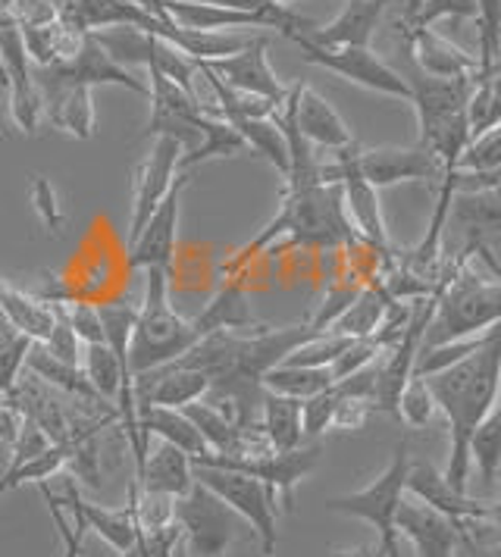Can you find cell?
Returning <instances> with one entry per match:
<instances>
[{
  "label": "cell",
  "instance_id": "1",
  "mask_svg": "<svg viewBox=\"0 0 501 557\" xmlns=\"http://www.w3.org/2000/svg\"><path fill=\"white\" fill-rule=\"evenodd\" d=\"M436 410L445 413L449 420V467L445 482L454 492H467L471 480V455L467 442L471 432L479 426V420L499 405V380H501V342L499 330L492 332L474 355L451 363L445 370L424 376Z\"/></svg>",
  "mask_w": 501,
  "mask_h": 557
},
{
  "label": "cell",
  "instance_id": "2",
  "mask_svg": "<svg viewBox=\"0 0 501 557\" xmlns=\"http://www.w3.org/2000/svg\"><path fill=\"white\" fill-rule=\"evenodd\" d=\"M279 238H285L289 248H314V251H332L354 245L361 235L354 232L349 210L342 201L339 182H320L307 188H285L276 216L260 228V235L248 242L242 251L225 263V276L239 273L250 257L273 248Z\"/></svg>",
  "mask_w": 501,
  "mask_h": 557
},
{
  "label": "cell",
  "instance_id": "3",
  "mask_svg": "<svg viewBox=\"0 0 501 557\" xmlns=\"http://www.w3.org/2000/svg\"><path fill=\"white\" fill-rule=\"evenodd\" d=\"M404 51V48H401ZM401 78L411 88V103L417 110L420 123V148L429 151L445 170L454 166V160L471 141L467 128V98L474 88V76L464 78H436L420 73L404 51V70Z\"/></svg>",
  "mask_w": 501,
  "mask_h": 557
},
{
  "label": "cell",
  "instance_id": "4",
  "mask_svg": "<svg viewBox=\"0 0 501 557\" xmlns=\"http://www.w3.org/2000/svg\"><path fill=\"white\" fill-rule=\"evenodd\" d=\"M436 307L426 323L420 351L457 338L482 335L501 320V282L496 273H479V260H467L454 276L436 282Z\"/></svg>",
  "mask_w": 501,
  "mask_h": 557
},
{
  "label": "cell",
  "instance_id": "5",
  "mask_svg": "<svg viewBox=\"0 0 501 557\" xmlns=\"http://www.w3.org/2000/svg\"><path fill=\"white\" fill-rule=\"evenodd\" d=\"M198 335L188 320H182L170 305V278L167 270H145V301L138 305V317L129 338V370L132 376L148 373L154 367L173 363L185 355Z\"/></svg>",
  "mask_w": 501,
  "mask_h": 557
},
{
  "label": "cell",
  "instance_id": "6",
  "mask_svg": "<svg viewBox=\"0 0 501 557\" xmlns=\"http://www.w3.org/2000/svg\"><path fill=\"white\" fill-rule=\"evenodd\" d=\"M407 467H411V442L401 438L399 445H395V451H392V460L386 463V470L367 488L326 502V510H332V513L367 520L376 530V545H379V552L386 557H401L395 513H399L401 498H404Z\"/></svg>",
  "mask_w": 501,
  "mask_h": 557
},
{
  "label": "cell",
  "instance_id": "7",
  "mask_svg": "<svg viewBox=\"0 0 501 557\" xmlns=\"http://www.w3.org/2000/svg\"><path fill=\"white\" fill-rule=\"evenodd\" d=\"M173 520L188 557H225L242 535V517L200 482L173 498Z\"/></svg>",
  "mask_w": 501,
  "mask_h": 557
},
{
  "label": "cell",
  "instance_id": "8",
  "mask_svg": "<svg viewBox=\"0 0 501 557\" xmlns=\"http://www.w3.org/2000/svg\"><path fill=\"white\" fill-rule=\"evenodd\" d=\"M195 482H200L204 488H210L223 505H229L245 523H250V530L260 542V555L276 557V523H279V498L267 482L235 473V470H223V467H210V463H192Z\"/></svg>",
  "mask_w": 501,
  "mask_h": 557
},
{
  "label": "cell",
  "instance_id": "9",
  "mask_svg": "<svg viewBox=\"0 0 501 557\" xmlns=\"http://www.w3.org/2000/svg\"><path fill=\"white\" fill-rule=\"evenodd\" d=\"M95 41L107 51L113 63H120L123 70L132 66H145L148 73H160L163 78L175 82L182 91L195 95L192 78L198 76V63L182 51H175L170 41L150 35L145 28L135 26H107L91 32Z\"/></svg>",
  "mask_w": 501,
  "mask_h": 557
},
{
  "label": "cell",
  "instance_id": "10",
  "mask_svg": "<svg viewBox=\"0 0 501 557\" xmlns=\"http://www.w3.org/2000/svg\"><path fill=\"white\" fill-rule=\"evenodd\" d=\"M148 101H150V120L148 128L142 132V138H173L179 145V160L192 157L198 151L204 141V126L210 120V107L182 91L175 82L163 78L160 73H150L148 85Z\"/></svg>",
  "mask_w": 501,
  "mask_h": 557
},
{
  "label": "cell",
  "instance_id": "11",
  "mask_svg": "<svg viewBox=\"0 0 501 557\" xmlns=\"http://www.w3.org/2000/svg\"><path fill=\"white\" fill-rule=\"evenodd\" d=\"M289 38L301 48L304 63L329 70V73H335L345 82H354V85H361L367 91H379V95H389V98L411 101V88L401 78L399 70H392L370 48H317L304 35H289Z\"/></svg>",
  "mask_w": 501,
  "mask_h": 557
},
{
  "label": "cell",
  "instance_id": "12",
  "mask_svg": "<svg viewBox=\"0 0 501 557\" xmlns=\"http://www.w3.org/2000/svg\"><path fill=\"white\" fill-rule=\"evenodd\" d=\"M323 448L320 445H307V448H295V451H267L260 457H217V455H198L192 457V463H210V467H223V470H235L254 480L267 482L276 492L279 505L285 510H295V485L304 476L314 473V467L320 463Z\"/></svg>",
  "mask_w": 501,
  "mask_h": 557
},
{
  "label": "cell",
  "instance_id": "13",
  "mask_svg": "<svg viewBox=\"0 0 501 557\" xmlns=\"http://www.w3.org/2000/svg\"><path fill=\"white\" fill-rule=\"evenodd\" d=\"M335 163H320V178L323 182H339L342 185V201L349 210V220L354 232L376 248L379 253H389V228H386V216H382V203H379V191L370 182H364L361 173L351 166L349 148H342Z\"/></svg>",
  "mask_w": 501,
  "mask_h": 557
},
{
  "label": "cell",
  "instance_id": "14",
  "mask_svg": "<svg viewBox=\"0 0 501 557\" xmlns=\"http://www.w3.org/2000/svg\"><path fill=\"white\" fill-rule=\"evenodd\" d=\"M349 160L361 173V178L370 182L376 191L399 185V182H426V185L436 182L439 185V178L445 173V166L420 145L417 148H370V151H357V145H351Z\"/></svg>",
  "mask_w": 501,
  "mask_h": 557
},
{
  "label": "cell",
  "instance_id": "15",
  "mask_svg": "<svg viewBox=\"0 0 501 557\" xmlns=\"http://www.w3.org/2000/svg\"><path fill=\"white\" fill-rule=\"evenodd\" d=\"M0 76L7 78V88H10L7 110H10L13 126L23 128L25 135H35L41 126V98H38V88L32 78V60L25 53L16 23L0 28Z\"/></svg>",
  "mask_w": 501,
  "mask_h": 557
},
{
  "label": "cell",
  "instance_id": "16",
  "mask_svg": "<svg viewBox=\"0 0 501 557\" xmlns=\"http://www.w3.org/2000/svg\"><path fill=\"white\" fill-rule=\"evenodd\" d=\"M192 176L179 173L170 191L163 195V201L157 203V210L148 216L145 228L138 232V238L129 245V263L135 270H170L175 253V238H179V213H182V191L188 188Z\"/></svg>",
  "mask_w": 501,
  "mask_h": 557
},
{
  "label": "cell",
  "instance_id": "17",
  "mask_svg": "<svg viewBox=\"0 0 501 557\" xmlns=\"http://www.w3.org/2000/svg\"><path fill=\"white\" fill-rule=\"evenodd\" d=\"M41 485V495L50 498L53 505H60L70 517H73L75 523L82 527V530L88 532H98L100 539L110 545V548H117L120 555L129 552L135 542H138V520H135V502H132V492H129V505L120 507V510H110V507H100L91 505V502H85L82 498V492H78V485L73 480L66 482V492L63 495H50V488L45 482H38Z\"/></svg>",
  "mask_w": 501,
  "mask_h": 557
},
{
  "label": "cell",
  "instance_id": "18",
  "mask_svg": "<svg viewBox=\"0 0 501 557\" xmlns=\"http://www.w3.org/2000/svg\"><path fill=\"white\" fill-rule=\"evenodd\" d=\"M179 145L173 138H154V148L142 160V166L135 170L132 178V216H129V245L138 238V232L145 228L148 216L157 210V203L163 201V195L170 191V185L179 176Z\"/></svg>",
  "mask_w": 501,
  "mask_h": 557
},
{
  "label": "cell",
  "instance_id": "19",
  "mask_svg": "<svg viewBox=\"0 0 501 557\" xmlns=\"http://www.w3.org/2000/svg\"><path fill=\"white\" fill-rule=\"evenodd\" d=\"M32 78H35V88L41 98V120H48L53 128L66 132L70 138L88 141L95 135V126H98L91 88L57 82V78L45 76L38 66H32Z\"/></svg>",
  "mask_w": 501,
  "mask_h": 557
},
{
  "label": "cell",
  "instance_id": "20",
  "mask_svg": "<svg viewBox=\"0 0 501 557\" xmlns=\"http://www.w3.org/2000/svg\"><path fill=\"white\" fill-rule=\"evenodd\" d=\"M404 492L417 502H424L432 510L445 513L457 523H482V520H499V507L492 502H479V498H471L467 492H454L445 476L426 463V460H417L407 467V476H404Z\"/></svg>",
  "mask_w": 501,
  "mask_h": 557
},
{
  "label": "cell",
  "instance_id": "21",
  "mask_svg": "<svg viewBox=\"0 0 501 557\" xmlns=\"http://www.w3.org/2000/svg\"><path fill=\"white\" fill-rule=\"evenodd\" d=\"M45 76L57 78V82H66V85H85V88H95V85H120L129 88L135 95H145L148 98V82L135 76L132 70H123L120 63H113L107 51L95 41L91 32H82V41L75 53L66 63H57V66H38Z\"/></svg>",
  "mask_w": 501,
  "mask_h": 557
},
{
  "label": "cell",
  "instance_id": "22",
  "mask_svg": "<svg viewBox=\"0 0 501 557\" xmlns=\"http://www.w3.org/2000/svg\"><path fill=\"white\" fill-rule=\"evenodd\" d=\"M267 51H270V38L267 35H254L248 48H242L239 53H229L223 60L200 63V66H207L210 73H217L235 91H248V95H260L267 101L282 103L285 95H289V88L270 70Z\"/></svg>",
  "mask_w": 501,
  "mask_h": 557
},
{
  "label": "cell",
  "instance_id": "23",
  "mask_svg": "<svg viewBox=\"0 0 501 557\" xmlns=\"http://www.w3.org/2000/svg\"><path fill=\"white\" fill-rule=\"evenodd\" d=\"M395 530L411 539L417 557H457L464 523L432 510L417 498H401L395 513Z\"/></svg>",
  "mask_w": 501,
  "mask_h": 557
},
{
  "label": "cell",
  "instance_id": "24",
  "mask_svg": "<svg viewBox=\"0 0 501 557\" xmlns=\"http://www.w3.org/2000/svg\"><path fill=\"white\" fill-rule=\"evenodd\" d=\"M401 48L407 51L411 57V63L426 73V76H436V78H464V76H474L476 70V57L474 53H467L464 48H457L451 38L445 35H439V32H432V26L426 28H411V26H401Z\"/></svg>",
  "mask_w": 501,
  "mask_h": 557
},
{
  "label": "cell",
  "instance_id": "25",
  "mask_svg": "<svg viewBox=\"0 0 501 557\" xmlns=\"http://www.w3.org/2000/svg\"><path fill=\"white\" fill-rule=\"evenodd\" d=\"M210 382L200 370L182 367V363H163L154 367L148 373H138L132 380L135 405H160V407H185L192 401H200L207 395Z\"/></svg>",
  "mask_w": 501,
  "mask_h": 557
},
{
  "label": "cell",
  "instance_id": "26",
  "mask_svg": "<svg viewBox=\"0 0 501 557\" xmlns=\"http://www.w3.org/2000/svg\"><path fill=\"white\" fill-rule=\"evenodd\" d=\"M295 123H298V132L304 135V141L310 148L342 151V148L354 145V135H351L349 123L310 85H295Z\"/></svg>",
  "mask_w": 501,
  "mask_h": 557
},
{
  "label": "cell",
  "instance_id": "27",
  "mask_svg": "<svg viewBox=\"0 0 501 557\" xmlns=\"http://www.w3.org/2000/svg\"><path fill=\"white\" fill-rule=\"evenodd\" d=\"M389 0H349L345 10L317 32L304 35L317 48H370Z\"/></svg>",
  "mask_w": 501,
  "mask_h": 557
},
{
  "label": "cell",
  "instance_id": "28",
  "mask_svg": "<svg viewBox=\"0 0 501 557\" xmlns=\"http://www.w3.org/2000/svg\"><path fill=\"white\" fill-rule=\"evenodd\" d=\"M188 323L198 338L210 335V332H254L260 326L250 313L248 288L239 278H223L220 288L213 292V298Z\"/></svg>",
  "mask_w": 501,
  "mask_h": 557
},
{
  "label": "cell",
  "instance_id": "29",
  "mask_svg": "<svg viewBox=\"0 0 501 557\" xmlns=\"http://www.w3.org/2000/svg\"><path fill=\"white\" fill-rule=\"evenodd\" d=\"M135 482L142 492H157L167 498H179L192 488L195 473H192V457L179 451L170 442H160L148 448V457L142 463V470L135 473Z\"/></svg>",
  "mask_w": 501,
  "mask_h": 557
},
{
  "label": "cell",
  "instance_id": "30",
  "mask_svg": "<svg viewBox=\"0 0 501 557\" xmlns=\"http://www.w3.org/2000/svg\"><path fill=\"white\" fill-rule=\"evenodd\" d=\"M135 417H138V430H142V435L148 442L150 435H154L160 442L175 445L179 451H185L188 457L210 455L207 445H204V438H200V432L195 430V423L182 410L160 405H135Z\"/></svg>",
  "mask_w": 501,
  "mask_h": 557
},
{
  "label": "cell",
  "instance_id": "31",
  "mask_svg": "<svg viewBox=\"0 0 501 557\" xmlns=\"http://www.w3.org/2000/svg\"><path fill=\"white\" fill-rule=\"evenodd\" d=\"M0 313L10 320V326L23 332L32 342H45L53 330V310L48 301H41L38 295L10 285L7 278H0Z\"/></svg>",
  "mask_w": 501,
  "mask_h": 557
},
{
  "label": "cell",
  "instance_id": "32",
  "mask_svg": "<svg viewBox=\"0 0 501 557\" xmlns=\"http://www.w3.org/2000/svg\"><path fill=\"white\" fill-rule=\"evenodd\" d=\"M257 430L264 432L267 445L273 448L276 455L282 451H295L301 445V401L276 395L264 388L260 398V417H257Z\"/></svg>",
  "mask_w": 501,
  "mask_h": 557
},
{
  "label": "cell",
  "instance_id": "33",
  "mask_svg": "<svg viewBox=\"0 0 501 557\" xmlns=\"http://www.w3.org/2000/svg\"><path fill=\"white\" fill-rule=\"evenodd\" d=\"M23 35L25 53L35 66H57L66 63L82 41V32H75L73 26H66L60 16L48 20V23H35V26H20Z\"/></svg>",
  "mask_w": 501,
  "mask_h": 557
},
{
  "label": "cell",
  "instance_id": "34",
  "mask_svg": "<svg viewBox=\"0 0 501 557\" xmlns=\"http://www.w3.org/2000/svg\"><path fill=\"white\" fill-rule=\"evenodd\" d=\"M395 298L382 288V282H367L357 298L351 301L349 310L329 326V332L335 335H345V338H367V335H376V330L382 326V317Z\"/></svg>",
  "mask_w": 501,
  "mask_h": 557
},
{
  "label": "cell",
  "instance_id": "35",
  "mask_svg": "<svg viewBox=\"0 0 501 557\" xmlns=\"http://www.w3.org/2000/svg\"><path fill=\"white\" fill-rule=\"evenodd\" d=\"M467 455H471V470H479V480L486 488H496L501 467V410L499 405L492 407L479 426L471 432L467 442Z\"/></svg>",
  "mask_w": 501,
  "mask_h": 557
},
{
  "label": "cell",
  "instance_id": "36",
  "mask_svg": "<svg viewBox=\"0 0 501 557\" xmlns=\"http://www.w3.org/2000/svg\"><path fill=\"white\" fill-rule=\"evenodd\" d=\"M332 382L335 380H332L329 367H289V363H279L264 376V388L276 392V395H285V398H295V401H304L310 395L326 392Z\"/></svg>",
  "mask_w": 501,
  "mask_h": 557
},
{
  "label": "cell",
  "instance_id": "37",
  "mask_svg": "<svg viewBox=\"0 0 501 557\" xmlns=\"http://www.w3.org/2000/svg\"><path fill=\"white\" fill-rule=\"evenodd\" d=\"M223 123L235 128L245 148L250 145L254 153H260L279 176H289V145L273 120H223Z\"/></svg>",
  "mask_w": 501,
  "mask_h": 557
},
{
  "label": "cell",
  "instance_id": "38",
  "mask_svg": "<svg viewBox=\"0 0 501 557\" xmlns=\"http://www.w3.org/2000/svg\"><path fill=\"white\" fill-rule=\"evenodd\" d=\"M499 73H474V88H471V98H467V128H471V138L486 135L489 128H499Z\"/></svg>",
  "mask_w": 501,
  "mask_h": 557
},
{
  "label": "cell",
  "instance_id": "39",
  "mask_svg": "<svg viewBox=\"0 0 501 557\" xmlns=\"http://www.w3.org/2000/svg\"><path fill=\"white\" fill-rule=\"evenodd\" d=\"M213 110V107H210ZM245 151V141H242V135L235 132V128L223 123L217 113H210V120H207V126H204V141H200V148L192 157H182L179 160V170H195L200 163H210V160H223V157H239V153Z\"/></svg>",
  "mask_w": 501,
  "mask_h": 557
},
{
  "label": "cell",
  "instance_id": "40",
  "mask_svg": "<svg viewBox=\"0 0 501 557\" xmlns=\"http://www.w3.org/2000/svg\"><path fill=\"white\" fill-rule=\"evenodd\" d=\"M82 373L107 405L117 401L120 380H123V363L107 348V342H91L82 348Z\"/></svg>",
  "mask_w": 501,
  "mask_h": 557
},
{
  "label": "cell",
  "instance_id": "41",
  "mask_svg": "<svg viewBox=\"0 0 501 557\" xmlns=\"http://www.w3.org/2000/svg\"><path fill=\"white\" fill-rule=\"evenodd\" d=\"M75 448L78 445H48L41 455H35L32 460H25L23 467L10 470V473H0V498L13 488H20L25 482H45L53 473H60L70 460H73Z\"/></svg>",
  "mask_w": 501,
  "mask_h": 557
},
{
  "label": "cell",
  "instance_id": "42",
  "mask_svg": "<svg viewBox=\"0 0 501 557\" xmlns=\"http://www.w3.org/2000/svg\"><path fill=\"white\" fill-rule=\"evenodd\" d=\"M479 7V57L476 73H499V32H501V0H476Z\"/></svg>",
  "mask_w": 501,
  "mask_h": 557
},
{
  "label": "cell",
  "instance_id": "43",
  "mask_svg": "<svg viewBox=\"0 0 501 557\" xmlns=\"http://www.w3.org/2000/svg\"><path fill=\"white\" fill-rule=\"evenodd\" d=\"M432 417H436V401L429 385L424 376H411L399 395V420H404L411 430H424L432 423Z\"/></svg>",
  "mask_w": 501,
  "mask_h": 557
},
{
  "label": "cell",
  "instance_id": "44",
  "mask_svg": "<svg viewBox=\"0 0 501 557\" xmlns=\"http://www.w3.org/2000/svg\"><path fill=\"white\" fill-rule=\"evenodd\" d=\"M451 170H467V173H496V170H501V128H489L486 135L471 138Z\"/></svg>",
  "mask_w": 501,
  "mask_h": 557
},
{
  "label": "cell",
  "instance_id": "45",
  "mask_svg": "<svg viewBox=\"0 0 501 557\" xmlns=\"http://www.w3.org/2000/svg\"><path fill=\"white\" fill-rule=\"evenodd\" d=\"M349 342L351 338H345V335H335V332H320V335H314V338L301 342L298 348L285 357L282 363H289V367H329L335 357L349 348Z\"/></svg>",
  "mask_w": 501,
  "mask_h": 557
},
{
  "label": "cell",
  "instance_id": "46",
  "mask_svg": "<svg viewBox=\"0 0 501 557\" xmlns=\"http://www.w3.org/2000/svg\"><path fill=\"white\" fill-rule=\"evenodd\" d=\"M445 16H451V20H479V7H476V0H424L411 20H399V23L411 28H426L436 20H445Z\"/></svg>",
  "mask_w": 501,
  "mask_h": 557
},
{
  "label": "cell",
  "instance_id": "47",
  "mask_svg": "<svg viewBox=\"0 0 501 557\" xmlns=\"http://www.w3.org/2000/svg\"><path fill=\"white\" fill-rule=\"evenodd\" d=\"M382 351H386V345H382L376 335H367V338H351L349 348L329 363V373H332V380L335 382L345 380V376H351V373L364 370L367 363H374L376 357L382 355Z\"/></svg>",
  "mask_w": 501,
  "mask_h": 557
},
{
  "label": "cell",
  "instance_id": "48",
  "mask_svg": "<svg viewBox=\"0 0 501 557\" xmlns=\"http://www.w3.org/2000/svg\"><path fill=\"white\" fill-rule=\"evenodd\" d=\"M335 405H339L335 385H329L320 395L304 398V401H301V432H304V435H320V432L332 430Z\"/></svg>",
  "mask_w": 501,
  "mask_h": 557
},
{
  "label": "cell",
  "instance_id": "49",
  "mask_svg": "<svg viewBox=\"0 0 501 557\" xmlns=\"http://www.w3.org/2000/svg\"><path fill=\"white\" fill-rule=\"evenodd\" d=\"M361 288H364V285H351V282H335V285H329V288H326L323 305L317 307V313H314L307 323L317 332H329V326L349 310V305L357 298Z\"/></svg>",
  "mask_w": 501,
  "mask_h": 557
},
{
  "label": "cell",
  "instance_id": "50",
  "mask_svg": "<svg viewBox=\"0 0 501 557\" xmlns=\"http://www.w3.org/2000/svg\"><path fill=\"white\" fill-rule=\"evenodd\" d=\"M28 198H32V207H35L41 226L53 232V235H60L66 216H63V207H60V198H57V188L45 176H32V195Z\"/></svg>",
  "mask_w": 501,
  "mask_h": 557
},
{
  "label": "cell",
  "instance_id": "51",
  "mask_svg": "<svg viewBox=\"0 0 501 557\" xmlns=\"http://www.w3.org/2000/svg\"><path fill=\"white\" fill-rule=\"evenodd\" d=\"M63 313H66V320H70V326H73V332L78 335L82 345L103 342V326H100L98 307L75 301V305H63Z\"/></svg>",
  "mask_w": 501,
  "mask_h": 557
},
{
  "label": "cell",
  "instance_id": "52",
  "mask_svg": "<svg viewBox=\"0 0 501 557\" xmlns=\"http://www.w3.org/2000/svg\"><path fill=\"white\" fill-rule=\"evenodd\" d=\"M48 510H50V520H53V527H57V535H60V542H63V557H82V542H85V530L66 517V510L60 505H53L50 498Z\"/></svg>",
  "mask_w": 501,
  "mask_h": 557
},
{
  "label": "cell",
  "instance_id": "53",
  "mask_svg": "<svg viewBox=\"0 0 501 557\" xmlns=\"http://www.w3.org/2000/svg\"><path fill=\"white\" fill-rule=\"evenodd\" d=\"M335 392H339V388H335ZM367 413H370V405H367V401L339 395V405H335V413H332V426L345 432L361 430V426H364V420H367Z\"/></svg>",
  "mask_w": 501,
  "mask_h": 557
},
{
  "label": "cell",
  "instance_id": "54",
  "mask_svg": "<svg viewBox=\"0 0 501 557\" xmlns=\"http://www.w3.org/2000/svg\"><path fill=\"white\" fill-rule=\"evenodd\" d=\"M16 423H20V417L10 407L0 405V442H10L16 435Z\"/></svg>",
  "mask_w": 501,
  "mask_h": 557
},
{
  "label": "cell",
  "instance_id": "55",
  "mask_svg": "<svg viewBox=\"0 0 501 557\" xmlns=\"http://www.w3.org/2000/svg\"><path fill=\"white\" fill-rule=\"evenodd\" d=\"M329 557H386L379 552V545H357V548H335Z\"/></svg>",
  "mask_w": 501,
  "mask_h": 557
},
{
  "label": "cell",
  "instance_id": "56",
  "mask_svg": "<svg viewBox=\"0 0 501 557\" xmlns=\"http://www.w3.org/2000/svg\"><path fill=\"white\" fill-rule=\"evenodd\" d=\"M20 335H23V332L13 330V326H10V320H7V317L0 313V351H7V348H10V345H13V342L20 338Z\"/></svg>",
  "mask_w": 501,
  "mask_h": 557
},
{
  "label": "cell",
  "instance_id": "57",
  "mask_svg": "<svg viewBox=\"0 0 501 557\" xmlns=\"http://www.w3.org/2000/svg\"><path fill=\"white\" fill-rule=\"evenodd\" d=\"M10 135H13V120H10L7 103H0V141H7Z\"/></svg>",
  "mask_w": 501,
  "mask_h": 557
},
{
  "label": "cell",
  "instance_id": "58",
  "mask_svg": "<svg viewBox=\"0 0 501 557\" xmlns=\"http://www.w3.org/2000/svg\"><path fill=\"white\" fill-rule=\"evenodd\" d=\"M424 0H404V10H401V20H411L414 13H417V7H420Z\"/></svg>",
  "mask_w": 501,
  "mask_h": 557
},
{
  "label": "cell",
  "instance_id": "59",
  "mask_svg": "<svg viewBox=\"0 0 501 557\" xmlns=\"http://www.w3.org/2000/svg\"><path fill=\"white\" fill-rule=\"evenodd\" d=\"M170 557H188V555H185V548H182V542H179V545H175V548H173V555H170Z\"/></svg>",
  "mask_w": 501,
  "mask_h": 557
},
{
  "label": "cell",
  "instance_id": "60",
  "mask_svg": "<svg viewBox=\"0 0 501 557\" xmlns=\"http://www.w3.org/2000/svg\"><path fill=\"white\" fill-rule=\"evenodd\" d=\"M273 3H282V7H292V0H273Z\"/></svg>",
  "mask_w": 501,
  "mask_h": 557
},
{
  "label": "cell",
  "instance_id": "61",
  "mask_svg": "<svg viewBox=\"0 0 501 557\" xmlns=\"http://www.w3.org/2000/svg\"><path fill=\"white\" fill-rule=\"evenodd\" d=\"M3 26H10V20H7V16H0V28Z\"/></svg>",
  "mask_w": 501,
  "mask_h": 557
},
{
  "label": "cell",
  "instance_id": "62",
  "mask_svg": "<svg viewBox=\"0 0 501 557\" xmlns=\"http://www.w3.org/2000/svg\"><path fill=\"white\" fill-rule=\"evenodd\" d=\"M170 555H173V552H170ZM170 555H150V557H170Z\"/></svg>",
  "mask_w": 501,
  "mask_h": 557
}]
</instances>
